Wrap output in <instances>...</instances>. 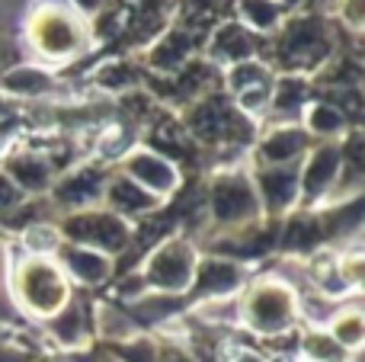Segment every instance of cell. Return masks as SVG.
Wrapping results in <instances>:
<instances>
[{"instance_id":"d4e9b609","label":"cell","mask_w":365,"mask_h":362,"mask_svg":"<svg viewBox=\"0 0 365 362\" xmlns=\"http://www.w3.org/2000/svg\"><path fill=\"white\" fill-rule=\"evenodd\" d=\"M340 6V23H346L353 32L362 29V0H336Z\"/></svg>"},{"instance_id":"2e32d148","label":"cell","mask_w":365,"mask_h":362,"mask_svg":"<svg viewBox=\"0 0 365 362\" xmlns=\"http://www.w3.org/2000/svg\"><path fill=\"white\" fill-rule=\"evenodd\" d=\"M55 257H58V267L64 269V276H74L83 286H100L113 273V257L96 254L90 247H77V244H68V241H61Z\"/></svg>"},{"instance_id":"d6986e66","label":"cell","mask_w":365,"mask_h":362,"mask_svg":"<svg viewBox=\"0 0 365 362\" xmlns=\"http://www.w3.org/2000/svg\"><path fill=\"white\" fill-rule=\"evenodd\" d=\"M192 36L189 32H167L148 48V64L160 74H177L186 68V61H192Z\"/></svg>"},{"instance_id":"44dd1931","label":"cell","mask_w":365,"mask_h":362,"mask_svg":"<svg viewBox=\"0 0 365 362\" xmlns=\"http://www.w3.org/2000/svg\"><path fill=\"white\" fill-rule=\"evenodd\" d=\"M237 10L250 32H272L282 26L289 6L285 0H237Z\"/></svg>"},{"instance_id":"cb8c5ba5","label":"cell","mask_w":365,"mask_h":362,"mask_svg":"<svg viewBox=\"0 0 365 362\" xmlns=\"http://www.w3.org/2000/svg\"><path fill=\"white\" fill-rule=\"evenodd\" d=\"M23 199L26 196L16 190V183H13V180L0 170V218L6 222V215H13V212L23 209Z\"/></svg>"},{"instance_id":"9a60e30c","label":"cell","mask_w":365,"mask_h":362,"mask_svg":"<svg viewBox=\"0 0 365 362\" xmlns=\"http://www.w3.org/2000/svg\"><path fill=\"white\" fill-rule=\"evenodd\" d=\"M4 173L16 183V190L23 196H38V192L51 190L55 183V167L42 151H16L10 157H4Z\"/></svg>"},{"instance_id":"5bb4252c","label":"cell","mask_w":365,"mask_h":362,"mask_svg":"<svg viewBox=\"0 0 365 362\" xmlns=\"http://www.w3.org/2000/svg\"><path fill=\"white\" fill-rule=\"evenodd\" d=\"M311 135L302 125H276L269 135H263L257 145V167L272 164H295L311 151Z\"/></svg>"},{"instance_id":"ac0fdd59","label":"cell","mask_w":365,"mask_h":362,"mask_svg":"<svg viewBox=\"0 0 365 362\" xmlns=\"http://www.w3.org/2000/svg\"><path fill=\"white\" fill-rule=\"evenodd\" d=\"M103 199H106L109 212L122 215L125 222H132V218H141V215H148V212H158V209H160V199L151 196L148 190H141L138 183H132L125 173H119V177L106 180Z\"/></svg>"},{"instance_id":"8992f818","label":"cell","mask_w":365,"mask_h":362,"mask_svg":"<svg viewBox=\"0 0 365 362\" xmlns=\"http://www.w3.org/2000/svg\"><path fill=\"white\" fill-rule=\"evenodd\" d=\"M208 215L225 228L234 224H250L263 215L257 186L247 170H221L215 173L212 190H208Z\"/></svg>"},{"instance_id":"7a4b0ae2","label":"cell","mask_w":365,"mask_h":362,"mask_svg":"<svg viewBox=\"0 0 365 362\" xmlns=\"http://www.w3.org/2000/svg\"><path fill=\"white\" fill-rule=\"evenodd\" d=\"M10 286L13 299L42 321H51L71 301L68 276L51 257H23L13 269Z\"/></svg>"},{"instance_id":"7c38bea8","label":"cell","mask_w":365,"mask_h":362,"mask_svg":"<svg viewBox=\"0 0 365 362\" xmlns=\"http://www.w3.org/2000/svg\"><path fill=\"white\" fill-rule=\"evenodd\" d=\"M106 170L103 167H93V164H83L77 170L64 173L58 183H51V196L61 209L68 212H81V209H90L96 199H103V190H106Z\"/></svg>"},{"instance_id":"9c48e42d","label":"cell","mask_w":365,"mask_h":362,"mask_svg":"<svg viewBox=\"0 0 365 362\" xmlns=\"http://www.w3.org/2000/svg\"><path fill=\"white\" fill-rule=\"evenodd\" d=\"M122 173L158 199L170 196L180 186V170L173 167V160L167 157V154L154 151V148H138V151L132 148V151L122 157Z\"/></svg>"},{"instance_id":"3957f363","label":"cell","mask_w":365,"mask_h":362,"mask_svg":"<svg viewBox=\"0 0 365 362\" xmlns=\"http://www.w3.org/2000/svg\"><path fill=\"white\" fill-rule=\"evenodd\" d=\"M330 55H334V42H330L327 26L321 16H311V13L292 16L282 32L272 38V64L279 61L285 74L308 77V71L327 64Z\"/></svg>"},{"instance_id":"277c9868","label":"cell","mask_w":365,"mask_h":362,"mask_svg":"<svg viewBox=\"0 0 365 362\" xmlns=\"http://www.w3.org/2000/svg\"><path fill=\"white\" fill-rule=\"evenodd\" d=\"M240 318L259 337H279L295 327L298 318V299L295 289L282 279H263L247 292L240 305Z\"/></svg>"},{"instance_id":"484cf974","label":"cell","mask_w":365,"mask_h":362,"mask_svg":"<svg viewBox=\"0 0 365 362\" xmlns=\"http://www.w3.org/2000/svg\"><path fill=\"white\" fill-rule=\"evenodd\" d=\"M154 362H195L180 343H164L154 350Z\"/></svg>"},{"instance_id":"8fae6325","label":"cell","mask_w":365,"mask_h":362,"mask_svg":"<svg viewBox=\"0 0 365 362\" xmlns=\"http://www.w3.org/2000/svg\"><path fill=\"white\" fill-rule=\"evenodd\" d=\"M259 51H263V38L247 29L244 23L231 19L215 29L212 42H208V61L215 68H234L240 61H253Z\"/></svg>"},{"instance_id":"603a6c76","label":"cell","mask_w":365,"mask_h":362,"mask_svg":"<svg viewBox=\"0 0 365 362\" xmlns=\"http://www.w3.org/2000/svg\"><path fill=\"white\" fill-rule=\"evenodd\" d=\"M302 353L308 356V362H346V350L327 331H311L302 340Z\"/></svg>"},{"instance_id":"52a82bcc","label":"cell","mask_w":365,"mask_h":362,"mask_svg":"<svg viewBox=\"0 0 365 362\" xmlns=\"http://www.w3.org/2000/svg\"><path fill=\"white\" fill-rule=\"evenodd\" d=\"M195 263L199 257H195L189 237H167L160 247L151 250L145 269H141V282L158 295H180L192 286Z\"/></svg>"},{"instance_id":"ffe728a7","label":"cell","mask_w":365,"mask_h":362,"mask_svg":"<svg viewBox=\"0 0 365 362\" xmlns=\"http://www.w3.org/2000/svg\"><path fill=\"white\" fill-rule=\"evenodd\" d=\"M302 113H304V132L317 135V138H324V141H334L336 135H343V128H346V113L330 100L308 103Z\"/></svg>"},{"instance_id":"4316f807","label":"cell","mask_w":365,"mask_h":362,"mask_svg":"<svg viewBox=\"0 0 365 362\" xmlns=\"http://www.w3.org/2000/svg\"><path fill=\"white\" fill-rule=\"evenodd\" d=\"M234 362H263V359H259V356H253V353H240V356L234 359Z\"/></svg>"},{"instance_id":"4fadbf2b","label":"cell","mask_w":365,"mask_h":362,"mask_svg":"<svg viewBox=\"0 0 365 362\" xmlns=\"http://www.w3.org/2000/svg\"><path fill=\"white\" fill-rule=\"evenodd\" d=\"M244 282V267L234 260H221V257H208V260L195 263V276H192V292L199 299L208 301H221V299H231L234 292L240 289Z\"/></svg>"},{"instance_id":"ba28073f","label":"cell","mask_w":365,"mask_h":362,"mask_svg":"<svg viewBox=\"0 0 365 362\" xmlns=\"http://www.w3.org/2000/svg\"><path fill=\"white\" fill-rule=\"evenodd\" d=\"M343 167V145L340 141H324L311 148L302 157V173H298V202L317 205L334 192Z\"/></svg>"},{"instance_id":"7402d4cb","label":"cell","mask_w":365,"mask_h":362,"mask_svg":"<svg viewBox=\"0 0 365 362\" xmlns=\"http://www.w3.org/2000/svg\"><path fill=\"white\" fill-rule=\"evenodd\" d=\"M330 337L343 346L346 353H356L362 346V337H365V321L359 314V308H346V311H336L330 318Z\"/></svg>"},{"instance_id":"6da1fadb","label":"cell","mask_w":365,"mask_h":362,"mask_svg":"<svg viewBox=\"0 0 365 362\" xmlns=\"http://www.w3.org/2000/svg\"><path fill=\"white\" fill-rule=\"evenodd\" d=\"M90 23L71 0H38L26 19V42L48 64L81 58L90 45ZM38 61V64H42Z\"/></svg>"},{"instance_id":"e0dca14e","label":"cell","mask_w":365,"mask_h":362,"mask_svg":"<svg viewBox=\"0 0 365 362\" xmlns=\"http://www.w3.org/2000/svg\"><path fill=\"white\" fill-rule=\"evenodd\" d=\"M58 90V74H51L45 64H32V61H19L13 68H6L0 74V93L6 96H48Z\"/></svg>"},{"instance_id":"30bf717a","label":"cell","mask_w":365,"mask_h":362,"mask_svg":"<svg viewBox=\"0 0 365 362\" xmlns=\"http://www.w3.org/2000/svg\"><path fill=\"white\" fill-rule=\"evenodd\" d=\"M298 173H302V160L295 164H272V167H257L253 173V186L263 212L269 215H282L292 205H298Z\"/></svg>"},{"instance_id":"5b68a950","label":"cell","mask_w":365,"mask_h":362,"mask_svg":"<svg viewBox=\"0 0 365 362\" xmlns=\"http://www.w3.org/2000/svg\"><path fill=\"white\" fill-rule=\"evenodd\" d=\"M58 234H61V241L77 244V247H90L96 254L115 257L132 244L135 231L132 222H125L122 215H115L109 209H81L64 218Z\"/></svg>"}]
</instances>
